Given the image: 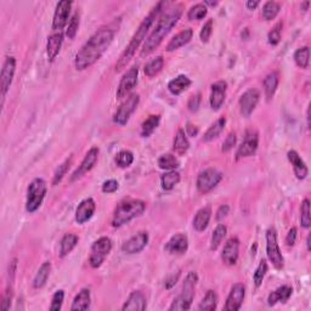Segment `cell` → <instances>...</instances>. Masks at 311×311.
<instances>
[{
	"label": "cell",
	"mask_w": 311,
	"mask_h": 311,
	"mask_svg": "<svg viewBox=\"0 0 311 311\" xmlns=\"http://www.w3.org/2000/svg\"><path fill=\"white\" fill-rule=\"evenodd\" d=\"M300 225L304 228H309L311 226L310 201L307 198L304 199L300 205Z\"/></svg>",
	"instance_id": "cell-47"
},
{
	"label": "cell",
	"mask_w": 311,
	"mask_h": 311,
	"mask_svg": "<svg viewBox=\"0 0 311 311\" xmlns=\"http://www.w3.org/2000/svg\"><path fill=\"white\" fill-rule=\"evenodd\" d=\"M114 162H116L117 167L123 168V169H124V168H129L133 164V162H134V153L128 150L120 151L116 154V157H114Z\"/></svg>",
	"instance_id": "cell-45"
},
{
	"label": "cell",
	"mask_w": 311,
	"mask_h": 311,
	"mask_svg": "<svg viewBox=\"0 0 311 311\" xmlns=\"http://www.w3.org/2000/svg\"><path fill=\"white\" fill-rule=\"evenodd\" d=\"M223 180V173L219 171L215 168H207L202 170L198 174L197 180H196V186L197 190L203 195L211 192L214 187H217L219 183Z\"/></svg>",
	"instance_id": "cell-9"
},
{
	"label": "cell",
	"mask_w": 311,
	"mask_h": 311,
	"mask_svg": "<svg viewBox=\"0 0 311 311\" xmlns=\"http://www.w3.org/2000/svg\"><path fill=\"white\" fill-rule=\"evenodd\" d=\"M46 183L45 180L37 177L30 184L27 190V201H26V211L28 213H34L40 208L42 203L46 195Z\"/></svg>",
	"instance_id": "cell-6"
},
{
	"label": "cell",
	"mask_w": 311,
	"mask_h": 311,
	"mask_svg": "<svg viewBox=\"0 0 311 311\" xmlns=\"http://www.w3.org/2000/svg\"><path fill=\"white\" fill-rule=\"evenodd\" d=\"M72 2L62 0L57 3L55 14L53 18V30L55 32H62L63 28L67 26L69 15H71Z\"/></svg>",
	"instance_id": "cell-14"
},
{
	"label": "cell",
	"mask_w": 311,
	"mask_h": 311,
	"mask_svg": "<svg viewBox=\"0 0 311 311\" xmlns=\"http://www.w3.org/2000/svg\"><path fill=\"white\" fill-rule=\"evenodd\" d=\"M259 146V134L255 129L246 130L242 144L239 146L236 152V160L240 161L242 158H247L253 156L258 150Z\"/></svg>",
	"instance_id": "cell-12"
},
{
	"label": "cell",
	"mask_w": 311,
	"mask_h": 311,
	"mask_svg": "<svg viewBox=\"0 0 311 311\" xmlns=\"http://www.w3.org/2000/svg\"><path fill=\"white\" fill-rule=\"evenodd\" d=\"M119 187V184L117 180L114 179H110L107 180V182H105L102 184V187H101V190H102L103 193H113L116 192L117 190H118Z\"/></svg>",
	"instance_id": "cell-54"
},
{
	"label": "cell",
	"mask_w": 311,
	"mask_h": 311,
	"mask_svg": "<svg viewBox=\"0 0 311 311\" xmlns=\"http://www.w3.org/2000/svg\"><path fill=\"white\" fill-rule=\"evenodd\" d=\"M297 235H298L297 227H292L291 230L288 231L287 237H286V244H287L288 247L294 246V243H296V241H297Z\"/></svg>",
	"instance_id": "cell-56"
},
{
	"label": "cell",
	"mask_w": 311,
	"mask_h": 311,
	"mask_svg": "<svg viewBox=\"0 0 311 311\" xmlns=\"http://www.w3.org/2000/svg\"><path fill=\"white\" fill-rule=\"evenodd\" d=\"M228 211H230V208H228V205L224 204V205H220L219 207V209L217 211V215H215V218H217L218 221H220L221 219H224L226 215L228 214Z\"/></svg>",
	"instance_id": "cell-57"
},
{
	"label": "cell",
	"mask_w": 311,
	"mask_h": 311,
	"mask_svg": "<svg viewBox=\"0 0 311 311\" xmlns=\"http://www.w3.org/2000/svg\"><path fill=\"white\" fill-rule=\"evenodd\" d=\"M306 119H307V126H310V107L306 111Z\"/></svg>",
	"instance_id": "cell-63"
},
{
	"label": "cell",
	"mask_w": 311,
	"mask_h": 311,
	"mask_svg": "<svg viewBox=\"0 0 311 311\" xmlns=\"http://www.w3.org/2000/svg\"><path fill=\"white\" fill-rule=\"evenodd\" d=\"M240 255V240L237 237H231L225 243L223 252H221V259L223 263L227 266L236 265Z\"/></svg>",
	"instance_id": "cell-19"
},
{
	"label": "cell",
	"mask_w": 311,
	"mask_h": 311,
	"mask_svg": "<svg viewBox=\"0 0 311 311\" xmlns=\"http://www.w3.org/2000/svg\"><path fill=\"white\" fill-rule=\"evenodd\" d=\"M212 33H213V20L212 18H209V20L203 24L201 33H199V38H201L203 43H208L212 37Z\"/></svg>",
	"instance_id": "cell-52"
},
{
	"label": "cell",
	"mask_w": 311,
	"mask_h": 311,
	"mask_svg": "<svg viewBox=\"0 0 311 311\" xmlns=\"http://www.w3.org/2000/svg\"><path fill=\"white\" fill-rule=\"evenodd\" d=\"M158 166H160L161 169L170 171L177 169L180 166V162L174 154L166 153V154H162L161 157L158 158Z\"/></svg>",
	"instance_id": "cell-41"
},
{
	"label": "cell",
	"mask_w": 311,
	"mask_h": 311,
	"mask_svg": "<svg viewBox=\"0 0 311 311\" xmlns=\"http://www.w3.org/2000/svg\"><path fill=\"white\" fill-rule=\"evenodd\" d=\"M78 28H79V12H74L72 15L71 20L68 22L67 30H66V37L68 39H74V37L77 36L78 33Z\"/></svg>",
	"instance_id": "cell-49"
},
{
	"label": "cell",
	"mask_w": 311,
	"mask_h": 311,
	"mask_svg": "<svg viewBox=\"0 0 311 311\" xmlns=\"http://www.w3.org/2000/svg\"><path fill=\"white\" fill-rule=\"evenodd\" d=\"M161 116L160 114H152L147 119L144 120L141 125V136L142 138H148L153 134V132L160 125Z\"/></svg>",
	"instance_id": "cell-38"
},
{
	"label": "cell",
	"mask_w": 311,
	"mask_h": 311,
	"mask_svg": "<svg viewBox=\"0 0 311 311\" xmlns=\"http://www.w3.org/2000/svg\"><path fill=\"white\" fill-rule=\"evenodd\" d=\"M164 66V59L163 56H156L145 65L144 72L148 78H153L163 69Z\"/></svg>",
	"instance_id": "cell-37"
},
{
	"label": "cell",
	"mask_w": 311,
	"mask_h": 311,
	"mask_svg": "<svg viewBox=\"0 0 311 311\" xmlns=\"http://www.w3.org/2000/svg\"><path fill=\"white\" fill-rule=\"evenodd\" d=\"M182 15H183L182 4L171 5L170 8H168L167 10L163 12V15L161 16L157 24H156L154 30L152 31L150 37L147 38L144 46H142L140 53L141 57L151 55V54L161 45L162 42L164 40V38L169 34V32L173 30V28L175 27V24L179 22Z\"/></svg>",
	"instance_id": "cell-2"
},
{
	"label": "cell",
	"mask_w": 311,
	"mask_h": 311,
	"mask_svg": "<svg viewBox=\"0 0 311 311\" xmlns=\"http://www.w3.org/2000/svg\"><path fill=\"white\" fill-rule=\"evenodd\" d=\"M260 100V93L256 89H248L246 93L242 94L240 97L239 105H240V112L244 118H248L253 111L255 110L256 105H258Z\"/></svg>",
	"instance_id": "cell-16"
},
{
	"label": "cell",
	"mask_w": 311,
	"mask_h": 311,
	"mask_svg": "<svg viewBox=\"0 0 311 311\" xmlns=\"http://www.w3.org/2000/svg\"><path fill=\"white\" fill-rule=\"evenodd\" d=\"M309 6H310V2L303 3V4H301V10H303V11H307V9H309Z\"/></svg>",
	"instance_id": "cell-61"
},
{
	"label": "cell",
	"mask_w": 311,
	"mask_h": 311,
	"mask_svg": "<svg viewBox=\"0 0 311 311\" xmlns=\"http://www.w3.org/2000/svg\"><path fill=\"white\" fill-rule=\"evenodd\" d=\"M198 282V276L196 272H189L184 281L183 290L180 294L174 299L169 306L170 311L177 310H190L191 309L193 298H195V287Z\"/></svg>",
	"instance_id": "cell-5"
},
{
	"label": "cell",
	"mask_w": 311,
	"mask_h": 311,
	"mask_svg": "<svg viewBox=\"0 0 311 311\" xmlns=\"http://www.w3.org/2000/svg\"><path fill=\"white\" fill-rule=\"evenodd\" d=\"M116 28L111 26L100 27L95 33L88 39V42L81 47L74 59V66L77 71H85L95 65L103 54L109 50L112 44Z\"/></svg>",
	"instance_id": "cell-1"
},
{
	"label": "cell",
	"mask_w": 311,
	"mask_h": 311,
	"mask_svg": "<svg viewBox=\"0 0 311 311\" xmlns=\"http://www.w3.org/2000/svg\"><path fill=\"white\" fill-rule=\"evenodd\" d=\"M218 294L215 293L214 291L209 290L207 293H205L204 298H203L201 303L198 305V310L201 311H214L218 307Z\"/></svg>",
	"instance_id": "cell-40"
},
{
	"label": "cell",
	"mask_w": 311,
	"mask_h": 311,
	"mask_svg": "<svg viewBox=\"0 0 311 311\" xmlns=\"http://www.w3.org/2000/svg\"><path fill=\"white\" fill-rule=\"evenodd\" d=\"M199 105H201V94H196L190 97L189 102H187V107H189L190 112H197Z\"/></svg>",
	"instance_id": "cell-55"
},
{
	"label": "cell",
	"mask_w": 311,
	"mask_h": 311,
	"mask_svg": "<svg viewBox=\"0 0 311 311\" xmlns=\"http://www.w3.org/2000/svg\"><path fill=\"white\" fill-rule=\"evenodd\" d=\"M236 141H237L236 133L231 132L230 134L226 136V139H225V140H224L223 147H221V151H223V152H228L230 150H232L234 146L236 145Z\"/></svg>",
	"instance_id": "cell-53"
},
{
	"label": "cell",
	"mask_w": 311,
	"mask_h": 311,
	"mask_svg": "<svg viewBox=\"0 0 311 311\" xmlns=\"http://www.w3.org/2000/svg\"><path fill=\"white\" fill-rule=\"evenodd\" d=\"M63 43V33L62 32H55L51 36L47 38L46 43V55L49 61H54L57 55L60 54Z\"/></svg>",
	"instance_id": "cell-26"
},
{
	"label": "cell",
	"mask_w": 311,
	"mask_h": 311,
	"mask_svg": "<svg viewBox=\"0 0 311 311\" xmlns=\"http://www.w3.org/2000/svg\"><path fill=\"white\" fill-rule=\"evenodd\" d=\"M99 153H100L99 147H91L90 150L88 151V153L85 154L84 160L82 161L79 167L74 170V173L72 174L71 182H75V180L81 179L82 176L85 175V174L93 169L95 164L97 163V160H99Z\"/></svg>",
	"instance_id": "cell-15"
},
{
	"label": "cell",
	"mask_w": 311,
	"mask_h": 311,
	"mask_svg": "<svg viewBox=\"0 0 311 311\" xmlns=\"http://www.w3.org/2000/svg\"><path fill=\"white\" fill-rule=\"evenodd\" d=\"M147 307V301H146L145 294L140 291H134L130 293V296L126 301L124 303V305L122 306L123 311L126 310H139V311H144Z\"/></svg>",
	"instance_id": "cell-24"
},
{
	"label": "cell",
	"mask_w": 311,
	"mask_h": 311,
	"mask_svg": "<svg viewBox=\"0 0 311 311\" xmlns=\"http://www.w3.org/2000/svg\"><path fill=\"white\" fill-rule=\"evenodd\" d=\"M278 83H280V74H278L277 71H272L264 78V91L268 101L274 97Z\"/></svg>",
	"instance_id": "cell-30"
},
{
	"label": "cell",
	"mask_w": 311,
	"mask_h": 311,
	"mask_svg": "<svg viewBox=\"0 0 311 311\" xmlns=\"http://www.w3.org/2000/svg\"><path fill=\"white\" fill-rule=\"evenodd\" d=\"M281 10V4L277 2H274V0H270V2H266L264 5H263V10H262V17L263 20L265 21H272L275 20L276 16L278 15V12Z\"/></svg>",
	"instance_id": "cell-39"
},
{
	"label": "cell",
	"mask_w": 311,
	"mask_h": 311,
	"mask_svg": "<svg viewBox=\"0 0 311 311\" xmlns=\"http://www.w3.org/2000/svg\"><path fill=\"white\" fill-rule=\"evenodd\" d=\"M50 272H51V263L50 262L43 263L33 280V287L36 288V290H39V288L45 286L47 278H49L50 276Z\"/></svg>",
	"instance_id": "cell-35"
},
{
	"label": "cell",
	"mask_w": 311,
	"mask_h": 311,
	"mask_svg": "<svg viewBox=\"0 0 311 311\" xmlns=\"http://www.w3.org/2000/svg\"><path fill=\"white\" fill-rule=\"evenodd\" d=\"M287 157H288V161L291 162L292 166H293V170H294V174H296L297 179H299V180L305 179V177L309 175V169H307L305 162L301 160L299 153H298L297 151L291 150V151H288Z\"/></svg>",
	"instance_id": "cell-23"
},
{
	"label": "cell",
	"mask_w": 311,
	"mask_h": 311,
	"mask_svg": "<svg viewBox=\"0 0 311 311\" xmlns=\"http://www.w3.org/2000/svg\"><path fill=\"white\" fill-rule=\"evenodd\" d=\"M191 84L192 81L187 77V75L180 74L177 75L176 78L171 79L169 83H168V90H169L173 95H180L185 90H187Z\"/></svg>",
	"instance_id": "cell-29"
},
{
	"label": "cell",
	"mask_w": 311,
	"mask_h": 311,
	"mask_svg": "<svg viewBox=\"0 0 311 311\" xmlns=\"http://www.w3.org/2000/svg\"><path fill=\"white\" fill-rule=\"evenodd\" d=\"M138 78H139V68L138 66H133L130 67L128 71L124 73L122 79H120L118 89H117L116 96L118 100L126 99L129 95H132L133 90L138 84Z\"/></svg>",
	"instance_id": "cell-11"
},
{
	"label": "cell",
	"mask_w": 311,
	"mask_h": 311,
	"mask_svg": "<svg viewBox=\"0 0 311 311\" xmlns=\"http://www.w3.org/2000/svg\"><path fill=\"white\" fill-rule=\"evenodd\" d=\"M179 276H180V272H176V275L174 274V275L169 276V277H168L166 280V288L169 290V288L173 287V286H175L177 278H179Z\"/></svg>",
	"instance_id": "cell-58"
},
{
	"label": "cell",
	"mask_w": 311,
	"mask_h": 311,
	"mask_svg": "<svg viewBox=\"0 0 311 311\" xmlns=\"http://www.w3.org/2000/svg\"><path fill=\"white\" fill-rule=\"evenodd\" d=\"M244 297H246V287L242 283H236L231 287L228 293L226 303H225L224 310L226 311H237L242 306Z\"/></svg>",
	"instance_id": "cell-18"
},
{
	"label": "cell",
	"mask_w": 311,
	"mask_h": 311,
	"mask_svg": "<svg viewBox=\"0 0 311 311\" xmlns=\"http://www.w3.org/2000/svg\"><path fill=\"white\" fill-rule=\"evenodd\" d=\"M192 37H193L192 28H186V30H183L182 32H179L176 36H174L173 38H171L170 42L168 43L166 50L168 53L175 51V50L185 46L186 44H189L190 42H191Z\"/></svg>",
	"instance_id": "cell-25"
},
{
	"label": "cell",
	"mask_w": 311,
	"mask_h": 311,
	"mask_svg": "<svg viewBox=\"0 0 311 311\" xmlns=\"http://www.w3.org/2000/svg\"><path fill=\"white\" fill-rule=\"evenodd\" d=\"M164 6H167L166 2L157 3V5H156L154 8L152 9V10L150 11V14H148L144 18V21L141 22L140 26H139L138 30H136L134 36H133L132 39H130L128 46L125 47V50L122 53V55L119 56L118 61H117L116 66H114V69H116V72L123 71V69L126 67V65H128V63L130 62V60L134 57L136 50L139 49L140 44L144 42V39L146 38V36H147V33H148V31H150L151 26L153 24V22H154L156 18H157V16L160 15L162 11H163Z\"/></svg>",
	"instance_id": "cell-3"
},
{
	"label": "cell",
	"mask_w": 311,
	"mask_h": 311,
	"mask_svg": "<svg viewBox=\"0 0 311 311\" xmlns=\"http://www.w3.org/2000/svg\"><path fill=\"white\" fill-rule=\"evenodd\" d=\"M79 237L74 234H66L62 237L61 242H60V256L65 258L67 256L73 249L75 248V246L78 244Z\"/></svg>",
	"instance_id": "cell-32"
},
{
	"label": "cell",
	"mask_w": 311,
	"mask_h": 311,
	"mask_svg": "<svg viewBox=\"0 0 311 311\" xmlns=\"http://www.w3.org/2000/svg\"><path fill=\"white\" fill-rule=\"evenodd\" d=\"M91 303V297H90V291L88 288H83L79 293L75 296L73 299L71 310L72 311H84L88 310L90 307Z\"/></svg>",
	"instance_id": "cell-31"
},
{
	"label": "cell",
	"mask_w": 311,
	"mask_h": 311,
	"mask_svg": "<svg viewBox=\"0 0 311 311\" xmlns=\"http://www.w3.org/2000/svg\"><path fill=\"white\" fill-rule=\"evenodd\" d=\"M139 102H140V96H139L138 94L129 95V96L123 101L122 105H120L119 109L117 110V112L114 113L113 122L119 126L125 125L126 123L129 122L132 114L138 109Z\"/></svg>",
	"instance_id": "cell-10"
},
{
	"label": "cell",
	"mask_w": 311,
	"mask_h": 311,
	"mask_svg": "<svg viewBox=\"0 0 311 311\" xmlns=\"http://www.w3.org/2000/svg\"><path fill=\"white\" fill-rule=\"evenodd\" d=\"M306 247H307V250H310V235H307V237H306Z\"/></svg>",
	"instance_id": "cell-64"
},
{
	"label": "cell",
	"mask_w": 311,
	"mask_h": 311,
	"mask_svg": "<svg viewBox=\"0 0 311 311\" xmlns=\"http://www.w3.org/2000/svg\"><path fill=\"white\" fill-rule=\"evenodd\" d=\"M227 234V227L225 226L224 224H219L215 230L213 231L212 235V240H211V249L212 250H217L220 246L221 242H223L224 237L226 236Z\"/></svg>",
	"instance_id": "cell-43"
},
{
	"label": "cell",
	"mask_w": 311,
	"mask_h": 311,
	"mask_svg": "<svg viewBox=\"0 0 311 311\" xmlns=\"http://www.w3.org/2000/svg\"><path fill=\"white\" fill-rule=\"evenodd\" d=\"M259 4H260L259 0H248V2L246 3V6L249 9V10H254V9L258 8Z\"/></svg>",
	"instance_id": "cell-60"
},
{
	"label": "cell",
	"mask_w": 311,
	"mask_h": 311,
	"mask_svg": "<svg viewBox=\"0 0 311 311\" xmlns=\"http://www.w3.org/2000/svg\"><path fill=\"white\" fill-rule=\"evenodd\" d=\"M208 14V8L203 3H198V4L193 5L190 8L189 12H187V18L190 21H201Z\"/></svg>",
	"instance_id": "cell-44"
},
{
	"label": "cell",
	"mask_w": 311,
	"mask_h": 311,
	"mask_svg": "<svg viewBox=\"0 0 311 311\" xmlns=\"http://www.w3.org/2000/svg\"><path fill=\"white\" fill-rule=\"evenodd\" d=\"M310 49L309 46L299 47L296 53H294V61H296L298 67L301 69L309 68V61H310Z\"/></svg>",
	"instance_id": "cell-42"
},
{
	"label": "cell",
	"mask_w": 311,
	"mask_h": 311,
	"mask_svg": "<svg viewBox=\"0 0 311 311\" xmlns=\"http://www.w3.org/2000/svg\"><path fill=\"white\" fill-rule=\"evenodd\" d=\"M266 272H268V262L263 259L262 262L259 263V265L256 266L254 274H253V281H254L255 287H260V286H262Z\"/></svg>",
	"instance_id": "cell-48"
},
{
	"label": "cell",
	"mask_w": 311,
	"mask_h": 311,
	"mask_svg": "<svg viewBox=\"0 0 311 311\" xmlns=\"http://www.w3.org/2000/svg\"><path fill=\"white\" fill-rule=\"evenodd\" d=\"M148 240H150L148 234L145 232V231H141V232L130 237L128 241H125L122 246V250L125 254H138V253L144 250L145 247L147 246Z\"/></svg>",
	"instance_id": "cell-17"
},
{
	"label": "cell",
	"mask_w": 311,
	"mask_h": 311,
	"mask_svg": "<svg viewBox=\"0 0 311 311\" xmlns=\"http://www.w3.org/2000/svg\"><path fill=\"white\" fill-rule=\"evenodd\" d=\"M266 255L275 269L281 270L284 265V259L282 255L280 246L277 242V232H276L275 227H270L266 231Z\"/></svg>",
	"instance_id": "cell-8"
},
{
	"label": "cell",
	"mask_w": 311,
	"mask_h": 311,
	"mask_svg": "<svg viewBox=\"0 0 311 311\" xmlns=\"http://www.w3.org/2000/svg\"><path fill=\"white\" fill-rule=\"evenodd\" d=\"M111 250H112V241L110 237H100L99 240L95 241L90 248V255H89V264L91 268H100Z\"/></svg>",
	"instance_id": "cell-7"
},
{
	"label": "cell",
	"mask_w": 311,
	"mask_h": 311,
	"mask_svg": "<svg viewBox=\"0 0 311 311\" xmlns=\"http://www.w3.org/2000/svg\"><path fill=\"white\" fill-rule=\"evenodd\" d=\"M225 124H226V118H225V117H220L218 120H215V122L209 126L207 132L204 133V135H203V141L208 142L217 139L224 130Z\"/></svg>",
	"instance_id": "cell-34"
},
{
	"label": "cell",
	"mask_w": 311,
	"mask_h": 311,
	"mask_svg": "<svg viewBox=\"0 0 311 311\" xmlns=\"http://www.w3.org/2000/svg\"><path fill=\"white\" fill-rule=\"evenodd\" d=\"M72 156H69V158H67L65 162H63L62 164H60L59 168L55 170V174H54V177H53V185L56 186L59 185L60 183H61V180L63 179V176L67 174V171L69 169V167H71V163H72Z\"/></svg>",
	"instance_id": "cell-46"
},
{
	"label": "cell",
	"mask_w": 311,
	"mask_h": 311,
	"mask_svg": "<svg viewBox=\"0 0 311 311\" xmlns=\"http://www.w3.org/2000/svg\"><path fill=\"white\" fill-rule=\"evenodd\" d=\"M185 133H186V135H189V136H196L198 134V128L196 125L191 124V123H187Z\"/></svg>",
	"instance_id": "cell-59"
},
{
	"label": "cell",
	"mask_w": 311,
	"mask_h": 311,
	"mask_svg": "<svg viewBox=\"0 0 311 311\" xmlns=\"http://www.w3.org/2000/svg\"><path fill=\"white\" fill-rule=\"evenodd\" d=\"M16 71V59L12 56L6 57L4 65L0 74V91H2V106H4L5 96L8 94L10 85L14 81V75Z\"/></svg>",
	"instance_id": "cell-13"
},
{
	"label": "cell",
	"mask_w": 311,
	"mask_h": 311,
	"mask_svg": "<svg viewBox=\"0 0 311 311\" xmlns=\"http://www.w3.org/2000/svg\"><path fill=\"white\" fill-rule=\"evenodd\" d=\"M63 299H65V291L59 290L55 292V294L53 296L51 299V305H50V310L51 311H60L62 307Z\"/></svg>",
	"instance_id": "cell-51"
},
{
	"label": "cell",
	"mask_w": 311,
	"mask_h": 311,
	"mask_svg": "<svg viewBox=\"0 0 311 311\" xmlns=\"http://www.w3.org/2000/svg\"><path fill=\"white\" fill-rule=\"evenodd\" d=\"M292 293H293V288L291 286H281L277 290H275L269 294L268 304L270 306H274L277 303H286V301L290 300Z\"/></svg>",
	"instance_id": "cell-27"
},
{
	"label": "cell",
	"mask_w": 311,
	"mask_h": 311,
	"mask_svg": "<svg viewBox=\"0 0 311 311\" xmlns=\"http://www.w3.org/2000/svg\"><path fill=\"white\" fill-rule=\"evenodd\" d=\"M95 211H96V203L93 198L83 199L75 209V221L79 225L85 224L93 218Z\"/></svg>",
	"instance_id": "cell-21"
},
{
	"label": "cell",
	"mask_w": 311,
	"mask_h": 311,
	"mask_svg": "<svg viewBox=\"0 0 311 311\" xmlns=\"http://www.w3.org/2000/svg\"><path fill=\"white\" fill-rule=\"evenodd\" d=\"M164 249L174 255L185 254L189 249V239L185 234H176L166 243Z\"/></svg>",
	"instance_id": "cell-22"
},
{
	"label": "cell",
	"mask_w": 311,
	"mask_h": 311,
	"mask_svg": "<svg viewBox=\"0 0 311 311\" xmlns=\"http://www.w3.org/2000/svg\"><path fill=\"white\" fill-rule=\"evenodd\" d=\"M173 148L177 154H185L186 152L189 151L190 141H189V139H187L185 130H184L183 128L177 129L175 138H174Z\"/></svg>",
	"instance_id": "cell-33"
},
{
	"label": "cell",
	"mask_w": 311,
	"mask_h": 311,
	"mask_svg": "<svg viewBox=\"0 0 311 311\" xmlns=\"http://www.w3.org/2000/svg\"><path fill=\"white\" fill-rule=\"evenodd\" d=\"M205 6H217L218 5V2H208V0H205L204 3H203Z\"/></svg>",
	"instance_id": "cell-62"
},
{
	"label": "cell",
	"mask_w": 311,
	"mask_h": 311,
	"mask_svg": "<svg viewBox=\"0 0 311 311\" xmlns=\"http://www.w3.org/2000/svg\"><path fill=\"white\" fill-rule=\"evenodd\" d=\"M282 26H283V24H282V22H278V23H276L274 28H272V30L268 33V42H269L270 45L275 46L281 42Z\"/></svg>",
	"instance_id": "cell-50"
},
{
	"label": "cell",
	"mask_w": 311,
	"mask_h": 311,
	"mask_svg": "<svg viewBox=\"0 0 311 311\" xmlns=\"http://www.w3.org/2000/svg\"><path fill=\"white\" fill-rule=\"evenodd\" d=\"M212 218V208L211 207H203L196 213L195 218H193V227L198 232H203L205 228L208 227L209 221Z\"/></svg>",
	"instance_id": "cell-28"
},
{
	"label": "cell",
	"mask_w": 311,
	"mask_h": 311,
	"mask_svg": "<svg viewBox=\"0 0 311 311\" xmlns=\"http://www.w3.org/2000/svg\"><path fill=\"white\" fill-rule=\"evenodd\" d=\"M212 93H211V107L213 111H219L221 109L225 102V97H226L227 83L225 81H218L212 84Z\"/></svg>",
	"instance_id": "cell-20"
},
{
	"label": "cell",
	"mask_w": 311,
	"mask_h": 311,
	"mask_svg": "<svg viewBox=\"0 0 311 311\" xmlns=\"http://www.w3.org/2000/svg\"><path fill=\"white\" fill-rule=\"evenodd\" d=\"M180 174L176 170H170L161 176V185L164 191H171L180 183Z\"/></svg>",
	"instance_id": "cell-36"
},
{
	"label": "cell",
	"mask_w": 311,
	"mask_h": 311,
	"mask_svg": "<svg viewBox=\"0 0 311 311\" xmlns=\"http://www.w3.org/2000/svg\"><path fill=\"white\" fill-rule=\"evenodd\" d=\"M146 209V203L141 199L128 198L119 202L113 212L112 226L122 227L123 225L128 224L133 219L140 217Z\"/></svg>",
	"instance_id": "cell-4"
}]
</instances>
